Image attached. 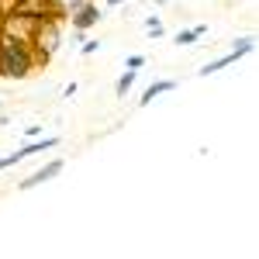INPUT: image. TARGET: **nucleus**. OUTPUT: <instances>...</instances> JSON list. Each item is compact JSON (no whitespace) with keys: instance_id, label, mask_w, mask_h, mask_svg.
Segmentation results:
<instances>
[{"instance_id":"nucleus-2","label":"nucleus","mask_w":259,"mask_h":259,"mask_svg":"<svg viewBox=\"0 0 259 259\" xmlns=\"http://www.w3.org/2000/svg\"><path fill=\"white\" fill-rule=\"evenodd\" d=\"M62 45V21H38L31 31V49H35V62L49 66L52 56L59 52Z\"/></svg>"},{"instance_id":"nucleus-9","label":"nucleus","mask_w":259,"mask_h":259,"mask_svg":"<svg viewBox=\"0 0 259 259\" xmlns=\"http://www.w3.org/2000/svg\"><path fill=\"white\" fill-rule=\"evenodd\" d=\"M204 35H207L204 24H197V28H180L177 31V45H194V41H200Z\"/></svg>"},{"instance_id":"nucleus-7","label":"nucleus","mask_w":259,"mask_h":259,"mask_svg":"<svg viewBox=\"0 0 259 259\" xmlns=\"http://www.w3.org/2000/svg\"><path fill=\"white\" fill-rule=\"evenodd\" d=\"M52 149H59V139H56V135H49V139H28L24 142V145H21L18 149V156H21V162L28 159V156H38V152H52Z\"/></svg>"},{"instance_id":"nucleus-6","label":"nucleus","mask_w":259,"mask_h":259,"mask_svg":"<svg viewBox=\"0 0 259 259\" xmlns=\"http://www.w3.org/2000/svg\"><path fill=\"white\" fill-rule=\"evenodd\" d=\"M100 18H104V11H100V4H94V0H87L80 11L69 14V21H73L76 31H90L94 24H100Z\"/></svg>"},{"instance_id":"nucleus-5","label":"nucleus","mask_w":259,"mask_h":259,"mask_svg":"<svg viewBox=\"0 0 259 259\" xmlns=\"http://www.w3.org/2000/svg\"><path fill=\"white\" fill-rule=\"evenodd\" d=\"M38 21L31 18H21V14H4L0 18V35L7 38H18V41H31V31H35Z\"/></svg>"},{"instance_id":"nucleus-1","label":"nucleus","mask_w":259,"mask_h":259,"mask_svg":"<svg viewBox=\"0 0 259 259\" xmlns=\"http://www.w3.org/2000/svg\"><path fill=\"white\" fill-rule=\"evenodd\" d=\"M35 69H38V62H35L31 41H18V38L0 35V76L4 80H28Z\"/></svg>"},{"instance_id":"nucleus-4","label":"nucleus","mask_w":259,"mask_h":259,"mask_svg":"<svg viewBox=\"0 0 259 259\" xmlns=\"http://www.w3.org/2000/svg\"><path fill=\"white\" fill-rule=\"evenodd\" d=\"M62 169H66V159H59V156H56V159H49L45 166H38L35 173H28V177H24V180L18 183V190H35V187H41V183L56 180V177L62 173Z\"/></svg>"},{"instance_id":"nucleus-13","label":"nucleus","mask_w":259,"mask_h":259,"mask_svg":"<svg viewBox=\"0 0 259 259\" xmlns=\"http://www.w3.org/2000/svg\"><path fill=\"white\" fill-rule=\"evenodd\" d=\"M94 52H100V38H87L80 45V56H94Z\"/></svg>"},{"instance_id":"nucleus-3","label":"nucleus","mask_w":259,"mask_h":259,"mask_svg":"<svg viewBox=\"0 0 259 259\" xmlns=\"http://www.w3.org/2000/svg\"><path fill=\"white\" fill-rule=\"evenodd\" d=\"M252 49H256V38H252V35H242V38L232 41V52H228V56H221V59H211L207 66H200L197 76H211V73H218V69H228V66H235V62L245 59Z\"/></svg>"},{"instance_id":"nucleus-15","label":"nucleus","mask_w":259,"mask_h":259,"mask_svg":"<svg viewBox=\"0 0 259 259\" xmlns=\"http://www.w3.org/2000/svg\"><path fill=\"white\" fill-rule=\"evenodd\" d=\"M24 132V139H38L41 135V124H28V128H21Z\"/></svg>"},{"instance_id":"nucleus-8","label":"nucleus","mask_w":259,"mask_h":259,"mask_svg":"<svg viewBox=\"0 0 259 259\" xmlns=\"http://www.w3.org/2000/svg\"><path fill=\"white\" fill-rule=\"evenodd\" d=\"M173 90H177V80H156V83H149V87H145V94H142V100H139V107H149L156 97L173 94Z\"/></svg>"},{"instance_id":"nucleus-17","label":"nucleus","mask_w":259,"mask_h":259,"mask_svg":"<svg viewBox=\"0 0 259 259\" xmlns=\"http://www.w3.org/2000/svg\"><path fill=\"white\" fill-rule=\"evenodd\" d=\"M145 4H156V7H166L169 0H145Z\"/></svg>"},{"instance_id":"nucleus-16","label":"nucleus","mask_w":259,"mask_h":259,"mask_svg":"<svg viewBox=\"0 0 259 259\" xmlns=\"http://www.w3.org/2000/svg\"><path fill=\"white\" fill-rule=\"evenodd\" d=\"M104 4H107V7H124L128 0H104Z\"/></svg>"},{"instance_id":"nucleus-11","label":"nucleus","mask_w":259,"mask_h":259,"mask_svg":"<svg viewBox=\"0 0 259 259\" xmlns=\"http://www.w3.org/2000/svg\"><path fill=\"white\" fill-rule=\"evenodd\" d=\"M142 24H145V35H149V38H162V31H166V28H162V21L156 18V14H152V18H145Z\"/></svg>"},{"instance_id":"nucleus-14","label":"nucleus","mask_w":259,"mask_h":259,"mask_svg":"<svg viewBox=\"0 0 259 259\" xmlns=\"http://www.w3.org/2000/svg\"><path fill=\"white\" fill-rule=\"evenodd\" d=\"M142 66H145V56H128V62H124V69H135V73Z\"/></svg>"},{"instance_id":"nucleus-10","label":"nucleus","mask_w":259,"mask_h":259,"mask_svg":"<svg viewBox=\"0 0 259 259\" xmlns=\"http://www.w3.org/2000/svg\"><path fill=\"white\" fill-rule=\"evenodd\" d=\"M135 80H139V73L135 69H124L118 76V83H114V97H128V90L135 87Z\"/></svg>"},{"instance_id":"nucleus-12","label":"nucleus","mask_w":259,"mask_h":259,"mask_svg":"<svg viewBox=\"0 0 259 259\" xmlns=\"http://www.w3.org/2000/svg\"><path fill=\"white\" fill-rule=\"evenodd\" d=\"M18 162H21L18 149H14V152H7V156H0V173H4V169H11V166H18Z\"/></svg>"}]
</instances>
